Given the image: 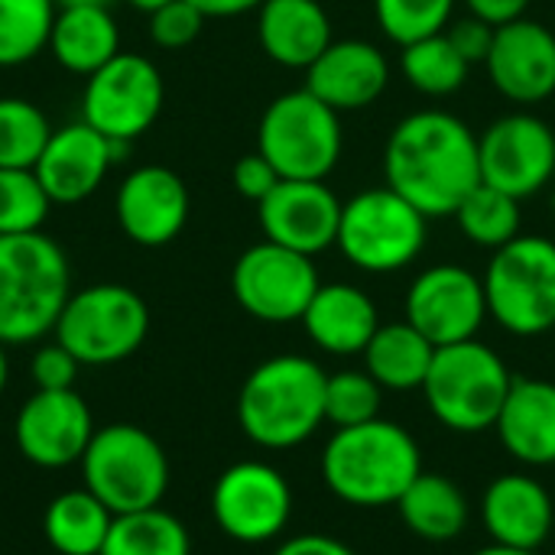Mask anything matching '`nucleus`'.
<instances>
[{
	"label": "nucleus",
	"mask_w": 555,
	"mask_h": 555,
	"mask_svg": "<svg viewBox=\"0 0 555 555\" xmlns=\"http://www.w3.org/2000/svg\"><path fill=\"white\" fill-rule=\"evenodd\" d=\"M488 315L511 335L537 338L555 328V241L520 234L498 247L485 276Z\"/></svg>",
	"instance_id": "7"
},
{
	"label": "nucleus",
	"mask_w": 555,
	"mask_h": 555,
	"mask_svg": "<svg viewBox=\"0 0 555 555\" xmlns=\"http://www.w3.org/2000/svg\"><path fill=\"white\" fill-rule=\"evenodd\" d=\"M397 507L410 533L426 543H452L468 527V498L452 478L436 472H423Z\"/></svg>",
	"instance_id": "28"
},
{
	"label": "nucleus",
	"mask_w": 555,
	"mask_h": 555,
	"mask_svg": "<svg viewBox=\"0 0 555 555\" xmlns=\"http://www.w3.org/2000/svg\"><path fill=\"white\" fill-rule=\"evenodd\" d=\"M341 205L325 179H280L257 205V218L267 241L315 257L338 241Z\"/></svg>",
	"instance_id": "18"
},
{
	"label": "nucleus",
	"mask_w": 555,
	"mask_h": 555,
	"mask_svg": "<svg viewBox=\"0 0 555 555\" xmlns=\"http://www.w3.org/2000/svg\"><path fill=\"white\" fill-rule=\"evenodd\" d=\"M231 182L234 189L250 198V202H263L276 185H280V172L273 169V163L257 150V153H247L234 163V172H231Z\"/></svg>",
	"instance_id": "40"
},
{
	"label": "nucleus",
	"mask_w": 555,
	"mask_h": 555,
	"mask_svg": "<svg viewBox=\"0 0 555 555\" xmlns=\"http://www.w3.org/2000/svg\"><path fill=\"white\" fill-rule=\"evenodd\" d=\"M72 296L65 250L42 231L0 234V341L46 338Z\"/></svg>",
	"instance_id": "4"
},
{
	"label": "nucleus",
	"mask_w": 555,
	"mask_h": 555,
	"mask_svg": "<svg viewBox=\"0 0 555 555\" xmlns=\"http://www.w3.org/2000/svg\"><path fill=\"white\" fill-rule=\"evenodd\" d=\"M114 514L88 491L59 494L42 517L46 543L59 555H101Z\"/></svg>",
	"instance_id": "29"
},
{
	"label": "nucleus",
	"mask_w": 555,
	"mask_h": 555,
	"mask_svg": "<svg viewBox=\"0 0 555 555\" xmlns=\"http://www.w3.org/2000/svg\"><path fill=\"white\" fill-rule=\"evenodd\" d=\"M192 7H198L205 16H241L247 10H257L263 0H189Z\"/></svg>",
	"instance_id": "44"
},
{
	"label": "nucleus",
	"mask_w": 555,
	"mask_h": 555,
	"mask_svg": "<svg viewBox=\"0 0 555 555\" xmlns=\"http://www.w3.org/2000/svg\"><path fill=\"white\" fill-rule=\"evenodd\" d=\"M387 81L390 62L367 39H332V46L306 68V88L338 114L364 111L387 91Z\"/></svg>",
	"instance_id": "21"
},
{
	"label": "nucleus",
	"mask_w": 555,
	"mask_h": 555,
	"mask_svg": "<svg viewBox=\"0 0 555 555\" xmlns=\"http://www.w3.org/2000/svg\"><path fill=\"white\" fill-rule=\"evenodd\" d=\"M257 39L267 59L283 68H309L332 46V20L319 0H263Z\"/></svg>",
	"instance_id": "24"
},
{
	"label": "nucleus",
	"mask_w": 555,
	"mask_h": 555,
	"mask_svg": "<svg viewBox=\"0 0 555 555\" xmlns=\"http://www.w3.org/2000/svg\"><path fill=\"white\" fill-rule=\"evenodd\" d=\"M150 332V309L130 286L98 283L68 296L52 328L78 364L104 367L130 358Z\"/></svg>",
	"instance_id": "10"
},
{
	"label": "nucleus",
	"mask_w": 555,
	"mask_h": 555,
	"mask_svg": "<svg viewBox=\"0 0 555 555\" xmlns=\"http://www.w3.org/2000/svg\"><path fill=\"white\" fill-rule=\"evenodd\" d=\"M273 555H358L351 546H345L335 537L325 533H299L293 540H286Z\"/></svg>",
	"instance_id": "42"
},
{
	"label": "nucleus",
	"mask_w": 555,
	"mask_h": 555,
	"mask_svg": "<svg viewBox=\"0 0 555 555\" xmlns=\"http://www.w3.org/2000/svg\"><path fill=\"white\" fill-rule=\"evenodd\" d=\"M322 280L312 257L273 241L247 247L231 270V293L237 306L270 325L302 322Z\"/></svg>",
	"instance_id": "12"
},
{
	"label": "nucleus",
	"mask_w": 555,
	"mask_h": 555,
	"mask_svg": "<svg viewBox=\"0 0 555 555\" xmlns=\"http://www.w3.org/2000/svg\"><path fill=\"white\" fill-rule=\"evenodd\" d=\"M341 114L309 88L286 91L267 104L257 127V150L280 179H325L341 159Z\"/></svg>",
	"instance_id": "8"
},
{
	"label": "nucleus",
	"mask_w": 555,
	"mask_h": 555,
	"mask_svg": "<svg viewBox=\"0 0 555 555\" xmlns=\"http://www.w3.org/2000/svg\"><path fill=\"white\" fill-rule=\"evenodd\" d=\"M302 325L315 348L348 358L364 354L367 341L380 328V315L364 289L348 283H322L302 315Z\"/></svg>",
	"instance_id": "25"
},
{
	"label": "nucleus",
	"mask_w": 555,
	"mask_h": 555,
	"mask_svg": "<svg viewBox=\"0 0 555 555\" xmlns=\"http://www.w3.org/2000/svg\"><path fill=\"white\" fill-rule=\"evenodd\" d=\"M52 137L49 117L26 98H0V169H33Z\"/></svg>",
	"instance_id": "34"
},
{
	"label": "nucleus",
	"mask_w": 555,
	"mask_h": 555,
	"mask_svg": "<svg viewBox=\"0 0 555 555\" xmlns=\"http://www.w3.org/2000/svg\"><path fill=\"white\" fill-rule=\"evenodd\" d=\"M101 555H192V540L179 517L146 507L114 517Z\"/></svg>",
	"instance_id": "30"
},
{
	"label": "nucleus",
	"mask_w": 555,
	"mask_h": 555,
	"mask_svg": "<svg viewBox=\"0 0 555 555\" xmlns=\"http://www.w3.org/2000/svg\"><path fill=\"white\" fill-rule=\"evenodd\" d=\"M494 33H498V26H491V23L472 16V13L465 20L449 23V29H446V36L452 39V46L459 49V55L468 65H485L488 62V52L494 46Z\"/></svg>",
	"instance_id": "41"
},
{
	"label": "nucleus",
	"mask_w": 555,
	"mask_h": 555,
	"mask_svg": "<svg viewBox=\"0 0 555 555\" xmlns=\"http://www.w3.org/2000/svg\"><path fill=\"white\" fill-rule=\"evenodd\" d=\"M423 475L416 439L390 423L371 420L338 429L322 452V478L328 491L351 507H387Z\"/></svg>",
	"instance_id": "2"
},
{
	"label": "nucleus",
	"mask_w": 555,
	"mask_h": 555,
	"mask_svg": "<svg viewBox=\"0 0 555 555\" xmlns=\"http://www.w3.org/2000/svg\"><path fill=\"white\" fill-rule=\"evenodd\" d=\"M436 345L410 322H387L364 348V371L384 390H423Z\"/></svg>",
	"instance_id": "27"
},
{
	"label": "nucleus",
	"mask_w": 555,
	"mask_h": 555,
	"mask_svg": "<svg viewBox=\"0 0 555 555\" xmlns=\"http://www.w3.org/2000/svg\"><path fill=\"white\" fill-rule=\"evenodd\" d=\"M124 153H130V143L107 140L104 133L78 120L52 130L33 172L52 205H78L104 182V176L124 159Z\"/></svg>",
	"instance_id": "17"
},
{
	"label": "nucleus",
	"mask_w": 555,
	"mask_h": 555,
	"mask_svg": "<svg viewBox=\"0 0 555 555\" xmlns=\"http://www.w3.org/2000/svg\"><path fill=\"white\" fill-rule=\"evenodd\" d=\"M429 241V218L390 185L358 192L341 205L338 247L364 273H397L410 267Z\"/></svg>",
	"instance_id": "9"
},
{
	"label": "nucleus",
	"mask_w": 555,
	"mask_h": 555,
	"mask_svg": "<svg viewBox=\"0 0 555 555\" xmlns=\"http://www.w3.org/2000/svg\"><path fill=\"white\" fill-rule=\"evenodd\" d=\"M7 345L0 341V393H3V387H7V377H10V364H7V351H3Z\"/></svg>",
	"instance_id": "48"
},
{
	"label": "nucleus",
	"mask_w": 555,
	"mask_h": 555,
	"mask_svg": "<svg viewBox=\"0 0 555 555\" xmlns=\"http://www.w3.org/2000/svg\"><path fill=\"white\" fill-rule=\"evenodd\" d=\"M384 387L367 371H338L325 380V423L338 429L361 426L380 416Z\"/></svg>",
	"instance_id": "36"
},
{
	"label": "nucleus",
	"mask_w": 555,
	"mask_h": 555,
	"mask_svg": "<svg viewBox=\"0 0 555 555\" xmlns=\"http://www.w3.org/2000/svg\"><path fill=\"white\" fill-rule=\"evenodd\" d=\"M468 13L491 23V26H504L511 20H520L527 16V7L530 0H465Z\"/></svg>",
	"instance_id": "43"
},
{
	"label": "nucleus",
	"mask_w": 555,
	"mask_h": 555,
	"mask_svg": "<svg viewBox=\"0 0 555 555\" xmlns=\"http://www.w3.org/2000/svg\"><path fill=\"white\" fill-rule=\"evenodd\" d=\"M189 189L169 166H140L120 185L114 215L120 231L140 247H163L176 241L189 221Z\"/></svg>",
	"instance_id": "19"
},
{
	"label": "nucleus",
	"mask_w": 555,
	"mask_h": 555,
	"mask_svg": "<svg viewBox=\"0 0 555 555\" xmlns=\"http://www.w3.org/2000/svg\"><path fill=\"white\" fill-rule=\"evenodd\" d=\"M452 10L455 0H374L384 36L393 39L400 49L416 39L446 33L452 23Z\"/></svg>",
	"instance_id": "35"
},
{
	"label": "nucleus",
	"mask_w": 555,
	"mask_h": 555,
	"mask_svg": "<svg viewBox=\"0 0 555 555\" xmlns=\"http://www.w3.org/2000/svg\"><path fill=\"white\" fill-rule=\"evenodd\" d=\"M384 179L426 218H449L481 182L478 133L449 111H416L387 137Z\"/></svg>",
	"instance_id": "1"
},
{
	"label": "nucleus",
	"mask_w": 555,
	"mask_h": 555,
	"mask_svg": "<svg viewBox=\"0 0 555 555\" xmlns=\"http://www.w3.org/2000/svg\"><path fill=\"white\" fill-rule=\"evenodd\" d=\"M400 68H403L406 81L426 98L455 94L468 81V72H472V65L459 55V49L452 46V39L446 33H436V36L403 46Z\"/></svg>",
	"instance_id": "31"
},
{
	"label": "nucleus",
	"mask_w": 555,
	"mask_h": 555,
	"mask_svg": "<svg viewBox=\"0 0 555 555\" xmlns=\"http://www.w3.org/2000/svg\"><path fill=\"white\" fill-rule=\"evenodd\" d=\"M78 465L85 488L114 517L159 507L169 488V462L163 446L133 423L94 429Z\"/></svg>",
	"instance_id": "6"
},
{
	"label": "nucleus",
	"mask_w": 555,
	"mask_h": 555,
	"mask_svg": "<svg viewBox=\"0 0 555 555\" xmlns=\"http://www.w3.org/2000/svg\"><path fill=\"white\" fill-rule=\"evenodd\" d=\"M485 319V283L459 263H439L423 270L406 293V322L423 332L436 348L478 338Z\"/></svg>",
	"instance_id": "15"
},
{
	"label": "nucleus",
	"mask_w": 555,
	"mask_h": 555,
	"mask_svg": "<svg viewBox=\"0 0 555 555\" xmlns=\"http://www.w3.org/2000/svg\"><path fill=\"white\" fill-rule=\"evenodd\" d=\"M481 520L498 546L537 553L553 533V498L530 475H501L485 491Z\"/></svg>",
	"instance_id": "22"
},
{
	"label": "nucleus",
	"mask_w": 555,
	"mask_h": 555,
	"mask_svg": "<svg viewBox=\"0 0 555 555\" xmlns=\"http://www.w3.org/2000/svg\"><path fill=\"white\" fill-rule=\"evenodd\" d=\"M163 101L166 88L153 59L140 52H117L85 78L81 120L107 140L133 143L156 124Z\"/></svg>",
	"instance_id": "11"
},
{
	"label": "nucleus",
	"mask_w": 555,
	"mask_h": 555,
	"mask_svg": "<svg viewBox=\"0 0 555 555\" xmlns=\"http://www.w3.org/2000/svg\"><path fill=\"white\" fill-rule=\"evenodd\" d=\"M130 7H137V10H143V13H153L156 7H163V3H169V0H127Z\"/></svg>",
	"instance_id": "47"
},
{
	"label": "nucleus",
	"mask_w": 555,
	"mask_h": 555,
	"mask_svg": "<svg viewBox=\"0 0 555 555\" xmlns=\"http://www.w3.org/2000/svg\"><path fill=\"white\" fill-rule=\"evenodd\" d=\"M462 228V234L478 244V247H504L511 244L514 237H520V198L488 185V182H478L465 198L462 205L455 208L452 215Z\"/></svg>",
	"instance_id": "32"
},
{
	"label": "nucleus",
	"mask_w": 555,
	"mask_h": 555,
	"mask_svg": "<svg viewBox=\"0 0 555 555\" xmlns=\"http://www.w3.org/2000/svg\"><path fill=\"white\" fill-rule=\"evenodd\" d=\"M13 436L26 462L55 472L81 462L94 436V420L75 390H36L20 406Z\"/></svg>",
	"instance_id": "16"
},
{
	"label": "nucleus",
	"mask_w": 555,
	"mask_h": 555,
	"mask_svg": "<svg viewBox=\"0 0 555 555\" xmlns=\"http://www.w3.org/2000/svg\"><path fill=\"white\" fill-rule=\"evenodd\" d=\"M481 182L530 198L543 192L555 176V130L530 111L498 117L478 137Z\"/></svg>",
	"instance_id": "14"
},
{
	"label": "nucleus",
	"mask_w": 555,
	"mask_h": 555,
	"mask_svg": "<svg viewBox=\"0 0 555 555\" xmlns=\"http://www.w3.org/2000/svg\"><path fill=\"white\" fill-rule=\"evenodd\" d=\"M49 195L33 169H0V234H33L49 218Z\"/></svg>",
	"instance_id": "37"
},
{
	"label": "nucleus",
	"mask_w": 555,
	"mask_h": 555,
	"mask_svg": "<svg viewBox=\"0 0 555 555\" xmlns=\"http://www.w3.org/2000/svg\"><path fill=\"white\" fill-rule=\"evenodd\" d=\"M511 384L514 374L507 371L504 358L494 348L472 338L436 348L423 393L433 416L446 429L472 436L494 429L511 393Z\"/></svg>",
	"instance_id": "5"
},
{
	"label": "nucleus",
	"mask_w": 555,
	"mask_h": 555,
	"mask_svg": "<svg viewBox=\"0 0 555 555\" xmlns=\"http://www.w3.org/2000/svg\"><path fill=\"white\" fill-rule=\"evenodd\" d=\"M211 514L224 537L247 546L270 543L293 514L289 481L267 462H237L215 481Z\"/></svg>",
	"instance_id": "13"
},
{
	"label": "nucleus",
	"mask_w": 555,
	"mask_h": 555,
	"mask_svg": "<svg viewBox=\"0 0 555 555\" xmlns=\"http://www.w3.org/2000/svg\"><path fill=\"white\" fill-rule=\"evenodd\" d=\"M55 0H0V68L33 62L49 49Z\"/></svg>",
	"instance_id": "33"
},
{
	"label": "nucleus",
	"mask_w": 555,
	"mask_h": 555,
	"mask_svg": "<svg viewBox=\"0 0 555 555\" xmlns=\"http://www.w3.org/2000/svg\"><path fill=\"white\" fill-rule=\"evenodd\" d=\"M328 374L302 354H280L257 364L237 397V423L260 449H293L325 423Z\"/></svg>",
	"instance_id": "3"
},
{
	"label": "nucleus",
	"mask_w": 555,
	"mask_h": 555,
	"mask_svg": "<svg viewBox=\"0 0 555 555\" xmlns=\"http://www.w3.org/2000/svg\"><path fill=\"white\" fill-rule=\"evenodd\" d=\"M472 555H537V553H524V550H507V546H498V543H491V546H485V550H478V553Z\"/></svg>",
	"instance_id": "45"
},
{
	"label": "nucleus",
	"mask_w": 555,
	"mask_h": 555,
	"mask_svg": "<svg viewBox=\"0 0 555 555\" xmlns=\"http://www.w3.org/2000/svg\"><path fill=\"white\" fill-rule=\"evenodd\" d=\"M205 20L208 16L189 0H169L150 13V39L159 49H185L189 42L198 39Z\"/></svg>",
	"instance_id": "38"
},
{
	"label": "nucleus",
	"mask_w": 555,
	"mask_h": 555,
	"mask_svg": "<svg viewBox=\"0 0 555 555\" xmlns=\"http://www.w3.org/2000/svg\"><path fill=\"white\" fill-rule=\"evenodd\" d=\"M52 59L72 75H94L120 52V29L107 7H62L49 36Z\"/></svg>",
	"instance_id": "26"
},
{
	"label": "nucleus",
	"mask_w": 555,
	"mask_h": 555,
	"mask_svg": "<svg viewBox=\"0 0 555 555\" xmlns=\"http://www.w3.org/2000/svg\"><path fill=\"white\" fill-rule=\"evenodd\" d=\"M111 0H55V7H107Z\"/></svg>",
	"instance_id": "46"
},
{
	"label": "nucleus",
	"mask_w": 555,
	"mask_h": 555,
	"mask_svg": "<svg viewBox=\"0 0 555 555\" xmlns=\"http://www.w3.org/2000/svg\"><path fill=\"white\" fill-rule=\"evenodd\" d=\"M485 68L491 85L507 101H546L550 94H555V33L530 16L498 26Z\"/></svg>",
	"instance_id": "20"
},
{
	"label": "nucleus",
	"mask_w": 555,
	"mask_h": 555,
	"mask_svg": "<svg viewBox=\"0 0 555 555\" xmlns=\"http://www.w3.org/2000/svg\"><path fill=\"white\" fill-rule=\"evenodd\" d=\"M501 446L530 468L555 465V384L514 377L504 410L494 423Z\"/></svg>",
	"instance_id": "23"
},
{
	"label": "nucleus",
	"mask_w": 555,
	"mask_h": 555,
	"mask_svg": "<svg viewBox=\"0 0 555 555\" xmlns=\"http://www.w3.org/2000/svg\"><path fill=\"white\" fill-rule=\"evenodd\" d=\"M78 367L81 364L75 361V354L68 348H62L59 341H52L33 354L29 374H33L36 390H75Z\"/></svg>",
	"instance_id": "39"
}]
</instances>
